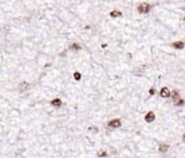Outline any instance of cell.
Segmentation results:
<instances>
[{"label":"cell","instance_id":"cell-1","mask_svg":"<svg viewBox=\"0 0 185 158\" xmlns=\"http://www.w3.org/2000/svg\"><path fill=\"white\" fill-rule=\"evenodd\" d=\"M11 74L0 72V158H89L95 134L73 72L44 73L25 93L17 83L26 79Z\"/></svg>","mask_w":185,"mask_h":158},{"label":"cell","instance_id":"cell-2","mask_svg":"<svg viewBox=\"0 0 185 158\" xmlns=\"http://www.w3.org/2000/svg\"><path fill=\"white\" fill-rule=\"evenodd\" d=\"M33 82L34 81H29V80H22L17 83V90L21 93H25V92L29 91L33 88Z\"/></svg>","mask_w":185,"mask_h":158},{"label":"cell","instance_id":"cell-3","mask_svg":"<svg viewBox=\"0 0 185 158\" xmlns=\"http://www.w3.org/2000/svg\"><path fill=\"white\" fill-rule=\"evenodd\" d=\"M121 120L118 118H115V119H110V120L107 121L106 124V128L109 129V130H113V129H118L121 127Z\"/></svg>","mask_w":185,"mask_h":158},{"label":"cell","instance_id":"cell-4","mask_svg":"<svg viewBox=\"0 0 185 158\" xmlns=\"http://www.w3.org/2000/svg\"><path fill=\"white\" fill-rule=\"evenodd\" d=\"M67 49L71 52H73V53H78V52L81 51L83 48H82V46L80 44L79 42H72V43H69L67 46Z\"/></svg>","mask_w":185,"mask_h":158},{"label":"cell","instance_id":"cell-5","mask_svg":"<svg viewBox=\"0 0 185 158\" xmlns=\"http://www.w3.org/2000/svg\"><path fill=\"white\" fill-rule=\"evenodd\" d=\"M151 9H152V6L149 5V3H146V2L141 3V5L137 7V11L140 13H148L149 11H151Z\"/></svg>","mask_w":185,"mask_h":158},{"label":"cell","instance_id":"cell-6","mask_svg":"<svg viewBox=\"0 0 185 158\" xmlns=\"http://www.w3.org/2000/svg\"><path fill=\"white\" fill-rule=\"evenodd\" d=\"M82 73L81 72H79V71H74V73H73V79L75 80V81H77V82H79V81H81L82 80Z\"/></svg>","mask_w":185,"mask_h":158},{"label":"cell","instance_id":"cell-7","mask_svg":"<svg viewBox=\"0 0 185 158\" xmlns=\"http://www.w3.org/2000/svg\"><path fill=\"white\" fill-rule=\"evenodd\" d=\"M160 96L161 98H169V96H171V91L167 87H164L160 90Z\"/></svg>","mask_w":185,"mask_h":158},{"label":"cell","instance_id":"cell-8","mask_svg":"<svg viewBox=\"0 0 185 158\" xmlns=\"http://www.w3.org/2000/svg\"><path fill=\"white\" fill-rule=\"evenodd\" d=\"M155 118H156L155 113H153V111H148V113L146 114V116H145V121L146 122H153L154 120H155Z\"/></svg>","mask_w":185,"mask_h":158},{"label":"cell","instance_id":"cell-9","mask_svg":"<svg viewBox=\"0 0 185 158\" xmlns=\"http://www.w3.org/2000/svg\"><path fill=\"white\" fill-rule=\"evenodd\" d=\"M158 149H159L160 153H166L169 149V145L166 144V143H160L159 144V147H158Z\"/></svg>","mask_w":185,"mask_h":158},{"label":"cell","instance_id":"cell-10","mask_svg":"<svg viewBox=\"0 0 185 158\" xmlns=\"http://www.w3.org/2000/svg\"><path fill=\"white\" fill-rule=\"evenodd\" d=\"M172 47L175 48V49H183L185 47V44H184L183 41H175L172 43Z\"/></svg>","mask_w":185,"mask_h":158},{"label":"cell","instance_id":"cell-11","mask_svg":"<svg viewBox=\"0 0 185 158\" xmlns=\"http://www.w3.org/2000/svg\"><path fill=\"white\" fill-rule=\"evenodd\" d=\"M109 15H110V17H113V18H117V17H120L122 15V13L120 12V11L114 10V11H111V12L109 13Z\"/></svg>","mask_w":185,"mask_h":158},{"label":"cell","instance_id":"cell-12","mask_svg":"<svg viewBox=\"0 0 185 158\" xmlns=\"http://www.w3.org/2000/svg\"><path fill=\"white\" fill-rule=\"evenodd\" d=\"M173 103H174V105L175 106H182V105H184V100L183 99H181V98H179L178 100H175V101H173Z\"/></svg>","mask_w":185,"mask_h":158},{"label":"cell","instance_id":"cell-13","mask_svg":"<svg viewBox=\"0 0 185 158\" xmlns=\"http://www.w3.org/2000/svg\"><path fill=\"white\" fill-rule=\"evenodd\" d=\"M171 96H172V100H173V101H175V100H178V99L180 98L179 91H176V90H173V91L171 92Z\"/></svg>","mask_w":185,"mask_h":158},{"label":"cell","instance_id":"cell-14","mask_svg":"<svg viewBox=\"0 0 185 158\" xmlns=\"http://www.w3.org/2000/svg\"><path fill=\"white\" fill-rule=\"evenodd\" d=\"M149 94H151V95L155 94V89H149Z\"/></svg>","mask_w":185,"mask_h":158},{"label":"cell","instance_id":"cell-15","mask_svg":"<svg viewBox=\"0 0 185 158\" xmlns=\"http://www.w3.org/2000/svg\"><path fill=\"white\" fill-rule=\"evenodd\" d=\"M183 141H184V142H185V133H184V134H183Z\"/></svg>","mask_w":185,"mask_h":158},{"label":"cell","instance_id":"cell-16","mask_svg":"<svg viewBox=\"0 0 185 158\" xmlns=\"http://www.w3.org/2000/svg\"><path fill=\"white\" fill-rule=\"evenodd\" d=\"M183 21H184V22H185V17H184V18H183Z\"/></svg>","mask_w":185,"mask_h":158}]
</instances>
